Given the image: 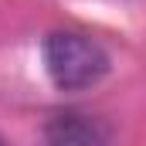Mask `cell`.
<instances>
[{"mask_svg":"<svg viewBox=\"0 0 146 146\" xmlns=\"http://www.w3.org/2000/svg\"><path fill=\"white\" fill-rule=\"evenodd\" d=\"M44 72L61 92H85L109 75V51L88 34L51 31L41 44Z\"/></svg>","mask_w":146,"mask_h":146,"instance_id":"cell-1","label":"cell"},{"mask_svg":"<svg viewBox=\"0 0 146 146\" xmlns=\"http://www.w3.org/2000/svg\"><path fill=\"white\" fill-rule=\"evenodd\" d=\"M44 146H112L115 129L109 119L85 109H61L51 112L41 126Z\"/></svg>","mask_w":146,"mask_h":146,"instance_id":"cell-2","label":"cell"},{"mask_svg":"<svg viewBox=\"0 0 146 146\" xmlns=\"http://www.w3.org/2000/svg\"><path fill=\"white\" fill-rule=\"evenodd\" d=\"M0 146H3V136H0Z\"/></svg>","mask_w":146,"mask_h":146,"instance_id":"cell-3","label":"cell"}]
</instances>
